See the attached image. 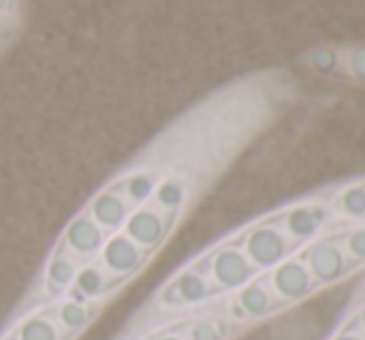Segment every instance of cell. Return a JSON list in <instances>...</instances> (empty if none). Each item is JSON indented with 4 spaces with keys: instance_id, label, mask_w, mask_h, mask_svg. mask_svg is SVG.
<instances>
[{
    "instance_id": "cell-5",
    "label": "cell",
    "mask_w": 365,
    "mask_h": 340,
    "mask_svg": "<svg viewBox=\"0 0 365 340\" xmlns=\"http://www.w3.org/2000/svg\"><path fill=\"white\" fill-rule=\"evenodd\" d=\"M269 283L281 303L306 301V298L316 291V281H313V276L308 273L301 256H289V259L281 261L276 269H271Z\"/></svg>"
},
{
    "instance_id": "cell-12",
    "label": "cell",
    "mask_w": 365,
    "mask_h": 340,
    "mask_svg": "<svg viewBox=\"0 0 365 340\" xmlns=\"http://www.w3.org/2000/svg\"><path fill=\"white\" fill-rule=\"evenodd\" d=\"M137 340H189V338L182 326H169V328H164V331H157V333H152V336L137 338Z\"/></svg>"
},
{
    "instance_id": "cell-8",
    "label": "cell",
    "mask_w": 365,
    "mask_h": 340,
    "mask_svg": "<svg viewBox=\"0 0 365 340\" xmlns=\"http://www.w3.org/2000/svg\"><path fill=\"white\" fill-rule=\"evenodd\" d=\"M336 209L346 219H365V184L346 187L336 197Z\"/></svg>"
},
{
    "instance_id": "cell-14",
    "label": "cell",
    "mask_w": 365,
    "mask_h": 340,
    "mask_svg": "<svg viewBox=\"0 0 365 340\" xmlns=\"http://www.w3.org/2000/svg\"><path fill=\"white\" fill-rule=\"evenodd\" d=\"M333 340H365V336L358 328H346V331H341Z\"/></svg>"
},
{
    "instance_id": "cell-15",
    "label": "cell",
    "mask_w": 365,
    "mask_h": 340,
    "mask_svg": "<svg viewBox=\"0 0 365 340\" xmlns=\"http://www.w3.org/2000/svg\"><path fill=\"white\" fill-rule=\"evenodd\" d=\"M353 323H356V328H358V331H361L363 336H365V306L361 308V311L356 313V321H353Z\"/></svg>"
},
{
    "instance_id": "cell-1",
    "label": "cell",
    "mask_w": 365,
    "mask_h": 340,
    "mask_svg": "<svg viewBox=\"0 0 365 340\" xmlns=\"http://www.w3.org/2000/svg\"><path fill=\"white\" fill-rule=\"evenodd\" d=\"M110 306L80 293L60 298L25 313H10L0 340H80Z\"/></svg>"
},
{
    "instance_id": "cell-3",
    "label": "cell",
    "mask_w": 365,
    "mask_h": 340,
    "mask_svg": "<svg viewBox=\"0 0 365 340\" xmlns=\"http://www.w3.org/2000/svg\"><path fill=\"white\" fill-rule=\"evenodd\" d=\"M236 244L244 251V256L256 269V273L276 269V266L289 259L291 251L296 249L279 224L251 226L249 231H244V236H241Z\"/></svg>"
},
{
    "instance_id": "cell-7",
    "label": "cell",
    "mask_w": 365,
    "mask_h": 340,
    "mask_svg": "<svg viewBox=\"0 0 365 340\" xmlns=\"http://www.w3.org/2000/svg\"><path fill=\"white\" fill-rule=\"evenodd\" d=\"M328 211L321 204H298L284 214L281 229L289 236L293 246L311 244L318 234H321L323 224H326Z\"/></svg>"
},
{
    "instance_id": "cell-10",
    "label": "cell",
    "mask_w": 365,
    "mask_h": 340,
    "mask_svg": "<svg viewBox=\"0 0 365 340\" xmlns=\"http://www.w3.org/2000/svg\"><path fill=\"white\" fill-rule=\"evenodd\" d=\"M341 249H343V254H346V259L351 261V266L365 264V226L348 231Z\"/></svg>"
},
{
    "instance_id": "cell-4",
    "label": "cell",
    "mask_w": 365,
    "mask_h": 340,
    "mask_svg": "<svg viewBox=\"0 0 365 340\" xmlns=\"http://www.w3.org/2000/svg\"><path fill=\"white\" fill-rule=\"evenodd\" d=\"M301 261L306 264L316 286H331V283L341 281L343 276H348L353 269L351 261L343 254L341 244L333 239H321L308 244L301 254Z\"/></svg>"
},
{
    "instance_id": "cell-11",
    "label": "cell",
    "mask_w": 365,
    "mask_h": 340,
    "mask_svg": "<svg viewBox=\"0 0 365 340\" xmlns=\"http://www.w3.org/2000/svg\"><path fill=\"white\" fill-rule=\"evenodd\" d=\"M348 72L353 80L365 82V45H358L348 53Z\"/></svg>"
},
{
    "instance_id": "cell-9",
    "label": "cell",
    "mask_w": 365,
    "mask_h": 340,
    "mask_svg": "<svg viewBox=\"0 0 365 340\" xmlns=\"http://www.w3.org/2000/svg\"><path fill=\"white\" fill-rule=\"evenodd\" d=\"M308 65L316 72H321V75H333V72H338V68H341V53L336 48L321 45V48H316L308 55Z\"/></svg>"
},
{
    "instance_id": "cell-2",
    "label": "cell",
    "mask_w": 365,
    "mask_h": 340,
    "mask_svg": "<svg viewBox=\"0 0 365 340\" xmlns=\"http://www.w3.org/2000/svg\"><path fill=\"white\" fill-rule=\"evenodd\" d=\"M189 266L207 278L217 301L221 296H234L239 288H244L246 283H251L259 276L236 241L234 244H219L214 249L204 251L202 256L189 261Z\"/></svg>"
},
{
    "instance_id": "cell-6",
    "label": "cell",
    "mask_w": 365,
    "mask_h": 340,
    "mask_svg": "<svg viewBox=\"0 0 365 340\" xmlns=\"http://www.w3.org/2000/svg\"><path fill=\"white\" fill-rule=\"evenodd\" d=\"M231 298H234V313H231V321L234 323L261 321L281 303L279 296L274 293V288H271V283L261 281V278H254L251 283H246Z\"/></svg>"
},
{
    "instance_id": "cell-13",
    "label": "cell",
    "mask_w": 365,
    "mask_h": 340,
    "mask_svg": "<svg viewBox=\"0 0 365 340\" xmlns=\"http://www.w3.org/2000/svg\"><path fill=\"white\" fill-rule=\"evenodd\" d=\"M18 13V0H0V18H13Z\"/></svg>"
}]
</instances>
